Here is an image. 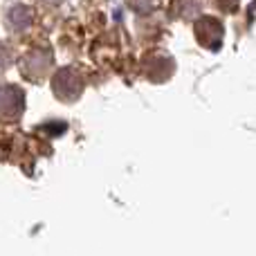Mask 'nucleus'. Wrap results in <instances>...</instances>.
Masks as SVG:
<instances>
[{
	"instance_id": "obj_1",
	"label": "nucleus",
	"mask_w": 256,
	"mask_h": 256,
	"mask_svg": "<svg viewBox=\"0 0 256 256\" xmlns=\"http://www.w3.org/2000/svg\"><path fill=\"white\" fill-rule=\"evenodd\" d=\"M22 112V92L18 88L4 86L0 88V120L14 122Z\"/></svg>"
},
{
	"instance_id": "obj_3",
	"label": "nucleus",
	"mask_w": 256,
	"mask_h": 256,
	"mask_svg": "<svg viewBox=\"0 0 256 256\" xmlns=\"http://www.w3.org/2000/svg\"><path fill=\"white\" fill-rule=\"evenodd\" d=\"M61 76H63V79L68 81V88H70V84H72V81H70L72 72H61ZM81 88H84V86H76V88H74V92H66V99H72V97H76V94L81 92Z\"/></svg>"
},
{
	"instance_id": "obj_4",
	"label": "nucleus",
	"mask_w": 256,
	"mask_h": 256,
	"mask_svg": "<svg viewBox=\"0 0 256 256\" xmlns=\"http://www.w3.org/2000/svg\"><path fill=\"white\" fill-rule=\"evenodd\" d=\"M50 2H58V0H50Z\"/></svg>"
},
{
	"instance_id": "obj_2",
	"label": "nucleus",
	"mask_w": 256,
	"mask_h": 256,
	"mask_svg": "<svg viewBox=\"0 0 256 256\" xmlns=\"http://www.w3.org/2000/svg\"><path fill=\"white\" fill-rule=\"evenodd\" d=\"M30 20H32V16H30V12H27L25 7H14L12 12H9V25L14 27L16 32H22L27 25H30Z\"/></svg>"
}]
</instances>
